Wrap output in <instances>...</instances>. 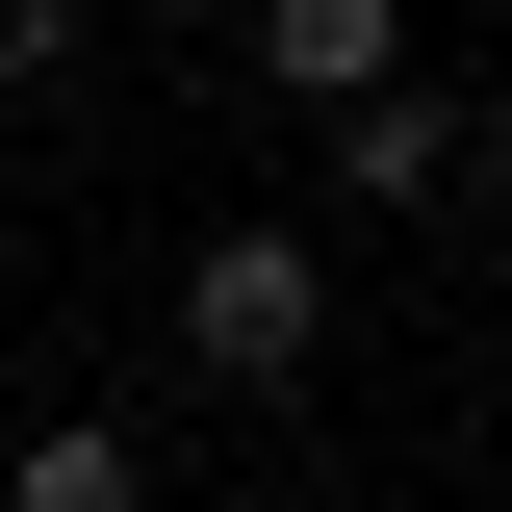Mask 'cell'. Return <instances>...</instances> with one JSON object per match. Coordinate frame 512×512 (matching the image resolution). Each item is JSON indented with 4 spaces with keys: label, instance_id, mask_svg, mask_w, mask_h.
<instances>
[{
    "label": "cell",
    "instance_id": "obj_1",
    "mask_svg": "<svg viewBox=\"0 0 512 512\" xmlns=\"http://www.w3.org/2000/svg\"><path fill=\"white\" fill-rule=\"evenodd\" d=\"M180 359L205 384H308L333 359V231H308V205H231V231L180 256Z\"/></svg>",
    "mask_w": 512,
    "mask_h": 512
},
{
    "label": "cell",
    "instance_id": "obj_2",
    "mask_svg": "<svg viewBox=\"0 0 512 512\" xmlns=\"http://www.w3.org/2000/svg\"><path fill=\"white\" fill-rule=\"evenodd\" d=\"M256 77H282V103H384V77H410V26H384V0H256Z\"/></svg>",
    "mask_w": 512,
    "mask_h": 512
},
{
    "label": "cell",
    "instance_id": "obj_3",
    "mask_svg": "<svg viewBox=\"0 0 512 512\" xmlns=\"http://www.w3.org/2000/svg\"><path fill=\"white\" fill-rule=\"evenodd\" d=\"M461 180V77H384V103H333V205H436Z\"/></svg>",
    "mask_w": 512,
    "mask_h": 512
},
{
    "label": "cell",
    "instance_id": "obj_4",
    "mask_svg": "<svg viewBox=\"0 0 512 512\" xmlns=\"http://www.w3.org/2000/svg\"><path fill=\"white\" fill-rule=\"evenodd\" d=\"M0 512H154V436L128 410H26L0 436Z\"/></svg>",
    "mask_w": 512,
    "mask_h": 512
},
{
    "label": "cell",
    "instance_id": "obj_5",
    "mask_svg": "<svg viewBox=\"0 0 512 512\" xmlns=\"http://www.w3.org/2000/svg\"><path fill=\"white\" fill-rule=\"evenodd\" d=\"M77 52H103V26H77V0H0V103H52Z\"/></svg>",
    "mask_w": 512,
    "mask_h": 512
}]
</instances>
